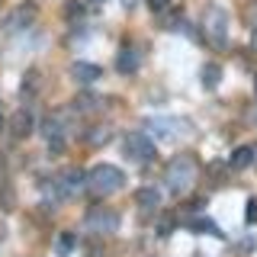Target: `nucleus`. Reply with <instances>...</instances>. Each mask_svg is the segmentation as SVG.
Wrapping results in <instances>:
<instances>
[{"label": "nucleus", "instance_id": "obj_1", "mask_svg": "<svg viewBox=\"0 0 257 257\" xmlns=\"http://www.w3.org/2000/svg\"><path fill=\"white\" fill-rule=\"evenodd\" d=\"M125 183V174L119 171L116 164H96L87 171V190L93 196H109V193H119Z\"/></svg>", "mask_w": 257, "mask_h": 257}, {"label": "nucleus", "instance_id": "obj_2", "mask_svg": "<svg viewBox=\"0 0 257 257\" xmlns=\"http://www.w3.org/2000/svg\"><path fill=\"white\" fill-rule=\"evenodd\" d=\"M196 158L193 155H177L171 164H167L164 171V180H167V190L171 193H187L193 187V180H196Z\"/></svg>", "mask_w": 257, "mask_h": 257}, {"label": "nucleus", "instance_id": "obj_3", "mask_svg": "<svg viewBox=\"0 0 257 257\" xmlns=\"http://www.w3.org/2000/svg\"><path fill=\"white\" fill-rule=\"evenodd\" d=\"M203 29H206V39L215 48H225V42H228V16H225V10H219V7H209V10H206V20H203Z\"/></svg>", "mask_w": 257, "mask_h": 257}, {"label": "nucleus", "instance_id": "obj_4", "mask_svg": "<svg viewBox=\"0 0 257 257\" xmlns=\"http://www.w3.org/2000/svg\"><path fill=\"white\" fill-rule=\"evenodd\" d=\"M125 155L132 161H139V164H148V161H155V142L145 132H132L125 139Z\"/></svg>", "mask_w": 257, "mask_h": 257}, {"label": "nucleus", "instance_id": "obj_5", "mask_svg": "<svg viewBox=\"0 0 257 257\" xmlns=\"http://www.w3.org/2000/svg\"><path fill=\"white\" fill-rule=\"evenodd\" d=\"M84 187H87V174L80 171V167H68V171L55 180V193H58V199L74 196V193H80Z\"/></svg>", "mask_w": 257, "mask_h": 257}, {"label": "nucleus", "instance_id": "obj_6", "mask_svg": "<svg viewBox=\"0 0 257 257\" xmlns=\"http://www.w3.org/2000/svg\"><path fill=\"white\" fill-rule=\"evenodd\" d=\"M32 128H36V112H32L29 106H20L10 116V135L13 139H29Z\"/></svg>", "mask_w": 257, "mask_h": 257}, {"label": "nucleus", "instance_id": "obj_7", "mask_svg": "<svg viewBox=\"0 0 257 257\" xmlns=\"http://www.w3.org/2000/svg\"><path fill=\"white\" fill-rule=\"evenodd\" d=\"M87 228L90 231H116L119 228V215L112 212V209L96 206V209H90V215H87Z\"/></svg>", "mask_w": 257, "mask_h": 257}, {"label": "nucleus", "instance_id": "obj_8", "mask_svg": "<svg viewBox=\"0 0 257 257\" xmlns=\"http://www.w3.org/2000/svg\"><path fill=\"white\" fill-rule=\"evenodd\" d=\"M32 20H36V4H20L16 10L7 13V23H4V26L10 29V32H20V29L32 26Z\"/></svg>", "mask_w": 257, "mask_h": 257}, {"label": "nucleus", "instance_id": "obj_9", "mask_svg": "<svg viewBox=\"0 0 257 257\" xmlns=\"http://www.w3.org/2000/svg\"><path fill=\"white\" fill-rule=\"evenodd\" d=\"M42 135H45V142H48V148H52V151H61L64 148V128H61V119L58 116H48L45 122H42Z\"/></svg>", "mask_w": 257, "mask_h": 257}, {"label": "nucleus", "instance_id": "obj_10", "mask_svg": "<svg viewBox=\"0 0 257 257\" xmlns=\"http://www.w3.org/2000/svg\"><path fill=\"white\" fill-rule=\"evenodd\" d=\"M71 77H74L77 84H93V80L103 77V71L96 68V64H90V61H74L71 64Z\"/></svg>", "mask_w": 257, "mask_h": 257}, {"label": "nucleus", "instance_id": "obj_11", "mask_svg": "<svg viewBox=\"0 0 257 257\" xmlns=\"http://www.w3.org/2000/svg\"><path fill=\"white\" fill-rule=\"evenodd\" d=\"M139 64H142L139 52L125 45L122 52H119V58H116V71H119V74H135V71H139Z\"/></svg>", "mask_w": 257, "mask_h": 257}, {"label": "nucleus", "instance_id": "obj_12", "mask_svg": "<svg viewBox=\"0 0 257 257\" xmlns=\"http://www.w3.org/2000/svg\"><path fill=\"white\" fill-rule=\"evenodd\" d=\"M251 164H254V145H241V148L231 151V158H228L231 171H244V167H251Z\"/></svg>", "mask_w": 257, "mask_h": 257}, {"label": "nucleus", "instance_id": "obj_13", "mask_svg": "<svg viewBox=\"0 0 257 257\" xmlns=\"http://www.w3.org/2000/svg\"><path fill=\"white\" fill-rule=\"evenodd\" d=\"M135 206H142L145 212H151V209L161 206V193L155 187H142L139 193H135Z\"/></svg>", "mask_w": 257, "mask_h": 257}, {"label": "nucleus", "instance_id": "obj_14", "mask_svg": "<svg viewBox=\"0 0 257 257\" xmlns=\"http://www.w3.org/2000/svg\"><path fill=\"white\" fill-rule=\"evenodd\" d=\"M219 80H222V68H219V64H206V68H203V87H206V90H215Z\"/></svg>", "mask_w": 257, "mask_h": 257}, {"label": "nucleus", "instance_id": "obj_15", "mask_svg": "<svg viewBox=\"0 0 257 257\" xmlns=\"http://www.w3.org/2000/svg\"><path fill=\"white\" fill-rule=\"evenodd\" d=\"M100 96H93V93H80L77 100H74V109H80V112H93V109H100Z\"/></svg>", "mask_w": 257, "mask_h": 257}, {"label": "nucleus", "instance_id": "obj_16", "mask_svg": "<svg viewBox=\"0 0 257 257\" xmlns=\"http://www.w3.org/2000/svg\"><path fill=\"white\" fill-rule=\"evenodd\" d=\"M74 244H77V238L71 235V231H61V235H58V244H55V251H58V257H71Z\"/></svg>", "mask_w": 257, "mask_h": 257}, {"label": "nucleus", "instance_id": "obj_17", "mask_svg": "<svg viewBox=\"0 0 257 257\" xmlns=\"http://www.w3.org/2000/svg\"><path fill=\"white\" fill-rule=\"evenodd\" d=\"M190 225H193V228L199 231V235H215V238H222L219 225H215V222H209V219H193Z\"/></svg>", "mask_w": 257, "mask_h": 257}, {"label": "nucleus", "instance_id": "obj_18", "mask_svg": "<svg viewBox=\"0 0 257 257\" xmlns=\"http://www.w3.org/2000/svg\"><path fill=\"white\" fill-rule=\"evenodd\" d=\"M39 71H26V77H23V96H29V93H36L39 90Z\"/></svg>", "mask_w": 257, "mask_h": 257}, {"label": "nucleus", "instance_id": "obj_19", "mask_svg": "<svg viewBox=\"0 0 257 257\" xmlns=\"http://www.w3.org/2000/svg\"><path fill=\"white\" fill-rule=\"evenodd\" d=\"M87 142H90V145H103V142H109V128H106V125H93L90 132H87Z\"/></svg>", "mask_w": 257, "mask_h": 257}, {"label": "nucleus", "instance_id": "obj_20", "mask_svg": "<svg viewBox=\"0 0 257 257\" xmlns=\"http://www.w3.org/2000/svg\"><path fill=\"white\" fill-rule=\"evenodd\" d=\"M64 16H68V20H80V16H84V4H80V0H68V4H64Z\"/></svg>", "mask_w": 257, "mask_h": 257}, {"label": "nucleus", "instance_id": "obj_21", "mask_svg": "<svg viewBox=\"0 0 257 257\" xmlns=\"http://www.w3.org/2000/svg\"><path fill=\"white\" fill-rule=\"evenodd\" d=\"M148 7H151V13H164V10H171L174 7V0H148Z\"/></svg>", "mask_w": 257, "mask_h": 257}, {"label": "nucleus", "instance_id": "obj_22", "mask_svg": "<svg viewBox=\"0 0 257 257\" xmlns=\"http://www.w3.org/2000/svg\"><path fill=\"white\" fill-rule=\"evenodd\" d=\"M171 228H174V219H171V215H164L161 225H158V231H161V235H171Z\"/></svg>", "mask_w": 257, "mask_h": 257}, {"label": "nucleus", "instance_id": "obj_23", "mask_svg": "<svg viewBox=\"0 0 257 257\" xmlns=\"http://www.w3.org/2000/svg\"><path fill=\"white\" fill-rule=\"evenodd\" d=\"M247 222H257V199H247Z\"/></svg>", "mask_w": 257, "mask_h": 257}, {"label": "nucleus", "instance_id": "obj_24", "mask_svg": "<svg viewBox=\"0 0 257 257\" xmlns=\"http://www.w3.org/2000/svg\"><path fill=\"white\" fill-rule=\"evenodd\" d=\"M251 45H254V48H257V29H254V36H251Z\"/></svg>", "mask_w": 257, "mask_h": 257}, {"label": "nucleus", "instance_id": "obj_25", "mask_svg": "<svg viewBox=\"0 0 257 257\" xmlns=\"http://www.w3.org/2000/svg\"><path fill=\"white\" fill-rule=\"evenodd\" d=\"M254 93H257V77H254Z\"/></svg>", "mask_w": 257, "mask_h": 257}, {"label": "nucleus", "instance_id": "obj_26", "mask_svg": "<svg viewBox=\"0 0 257 257\" xmlns=\"http://www.w3.org/2000/svg\"><path fill=\"white\" fill-rule=\"evenodd\" d=\"M0 125H4V112H0Z\"/></svg>", "mask_w": 257, "mask_h": 257}, {"label": "nucleus", "instance_id": "obj_27", "mask_svg": "<svg viewBox=\"0 0 257 257\" xmlns=\"http://www.w3.org/2000/svg\"><path fill=\"white\" fill-rule=\"evenodd\" d=\"M93 4H103V0H93Z\"/></svg>", "mask_w": 257, "mask_h": 257}]
</instances>
